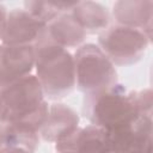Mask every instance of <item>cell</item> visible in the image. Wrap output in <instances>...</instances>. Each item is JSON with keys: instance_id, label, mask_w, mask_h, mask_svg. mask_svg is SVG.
Masks as SVG:
<instances>
[{"instance_id": "obj_2", "label": "cell", "mask_w": 153, "mask_h": 153, "mask_svg": "<svg viewBox=\"0 0 153 153\" xmlns=\"http://www.w3.org/2000/svg\"><path fill=\"white\" fill-rule=\"evenodd\" d=\"M42 86L33 74H29L0 90V122L19 124L39 131L49 105Z\"/></svg>"}, {"instance_id": "obj_5", "label": "cell", "mask_w": 153, "mask_h": 153, "mask_svg": "<svg viewBox=\"0 0 153 153\" xmlns=\"http://www.w3.org/2000/svg\"><path fill=\"white\" fill-rule=\"evenodd\" d=\"M152 37L141 30L124 25H110L98 36V47L117 66L136 63L146 53Z\"/></svg>"}, {"instance_id": "obj_12", "label": "cell", "mask_w": 153, "mask_h": 153, "mask_svg": "<svg viewBox=\"0 0 153 153\" xmlns=\"http://www.w3.org/2000/svg\"><path fill=\"white\" fill-rule=\"evenodd\" d=\"M44 38L65 49L79 48L86 38V32L78 24L71 12H67L48 23Z\"/></svg>"}, {"instance_id": "obj_16", "label": "cell", "mask_w": 153, "mask_h": 153, "mask_svg": "<svg viewBox=\"0 0 153 153\" xmlns=\"http://www.w3.org/2000/svg\"><path fill=\"white\" fill-rule=\"evenodd\" d=\"M0 153H29L20 148H13V147H0Z\"/></svg>"}, {"instance_id": "obj_11", "label": "cell", "mask_w": 153, "mask_h": 153, "mask_svg": "<svg viewBox=\"0 0 153 153\" xmlns=\"http://www.w3.org/2000/svg\"><path fill=\"white\" fill-rule=\"evenodd\" d=\"M112 17L116 23L137 29L152 37L153 1L151 0H121L112 7Z\"/></svg>"}, {"instance_id": "obj_6", "label": "cell", "mask_w": 153, "mask_h": 153, "mask_svg": "<svg viewBox=\"0 0 153 153\" xmlns=\"http://www.w3.org/2000/svg\"><path fill=\"white\" fill-rule=\"evenodd\" d=\"M47 24L25 8H14L7 13L1 42L8 45H35L44 37Z\"/></svg>"}, {"instance_id": "obj_9", "label": "cell", "mask_w": 153, "mask_h": 153, "mask_svg": "<svg viewBox=\"0 0 153 153\" xmlns=\"http://www.w3.org/2000/svg\"><path fill=\"white\" fill-rule=\"evenodd\" d=\"M57 152L112 153L108 133L93 124L78 127L71 135L55 143Z\"/></svg>"}, {"instance_id": "obj_15", "label": "cell", "mask_w": 153, "mask_h": 153, "mask_svg": "<svg viewBox=\"0 0 153 153\" xmlns=\"http://www.w3.org/2000/svg\"><path fill=\"white\" fill-rule=\"evenodd\" d=\"M7 13L8 12L6 11V7L0 4V41H1V37H2V33H4V29H5V25H6Z\"/></svg>"}, {"instance_id": "obj_14", "label": "cell", "mask_w": 153, "mask_h": 153, "mask_svg": "<svg viewBox=\"0 0 153 153\" xmlns=\"http://www.w3.org/2000/svg\"><path fill=\"white\" fill-rule=\"evenodd\" d=\"M76 1H25L24 8L47 25L62 13L71 12Z\"/></svg>"}, {"instance_id": "obj_8", "label": "cell", "mask_w": 153, "mask_h": 153, "mask_svg": "<svg viewBox=\"0 0 153 153\" xmlns=\"http://www.w3.org/2000/svg\"><path fill=\"white\" fill-rule=\"evenodd\" d=\"M108 135L112 153H152V116H142L131 127Z\"/></svg>"}, {"instance_id": "obj_4", "label": "cell", "mask_w": 153, "mask_h": 153, "mask_svg": "<svg viewBox=\"0 0 153 153\" xmlns=\"http://www.w3.org/2000/svg\"><path fill=\"white\" fill-rule=\"evenodd\" d=\"M75 86L84 94L98 92L117 84L114 63L94 43L80 45L73 55Z\"/></svg>"}, {"instance_id": "obj_17", "label": "cell", "mask_w": 153, "mask_h": 153, "mask_svg": "<svg viewBox=\"0 0 153 153\" xmlns=\"http://www.w3.org/2000/svg\"><path fill=\"white\" fill-rule=\"evenodd\" d=\"M57 153H72V152H57Z\"/></svg>"}, {"instance_id": "obj_13", "label": "cell", "mask_w": 153, "mask_h": 153, "mask_svg": "<svg viewBox=\"0 0 153 153\" xmlns=\"http://www.w3.org/2000/svg\"><path fill=\"white\" fill-rule=\"evenodd\" d=\"M71 14L90 35L100 33L111 25V14L106 7L96 1H76Z\"/></svg>"}, {"instance_id": "obj_10", "label": "cell", "mask_w": 153, "mask_h": 153, "mask_svg": "<svg viewBox=\"0 0 153 153\" xmlns=\"http://www.w3.org/2000/svg\"><path fill=\"white\" fill-rule=\"evenodd\" d=\"M79 115L74 109L63 103L49 105L48 115L38 135L47 142H59L71 135L79 127Z\"/></svg>"}, {"instance_id": "obj_3", "label": "cell", "mask_w": 153, "mask_h": 153, "mask_svg": "<svg viewBox=\"0 0 153 153\" xmlns=\"http://www.w3.org/2000/svg\"><path fill=\"white\" fill-rule=\"evenodd\" d=\"M36 78L49 99L67 97L75 87L74 57L65 48L44 37L33 45Z\"/></svg>"}, {"instance_id": "obj_7", "label": "cell", "mask_w": 153, "mask_h": 153, "mask_svg": "<svg viewBox=\"0 0 153 153\" xmlns=\"http://www.w3.org/2000/svg\"><path fill=\"white\" fill-rule=\"evenodd\" d=\"M35 65L33 45L0 44V90L29 74Z\"/></svg>"}, {"instance_id": "obj_1", "label": "cell", "mask_w": 153, "mask_h": 153, "mask_svg": "<svg viewBox=\"0 0 153 153\" xmlns=\"http://www.w3.org/2000/svg\"><path fill=\"white\" fill-rule=\"evenodd\" d=\"M84 116L90 124L115 133L131 127L142 116L136 99V91H127L121 84L109 88L85 94Z\"/></svg>"}]
</instances>
